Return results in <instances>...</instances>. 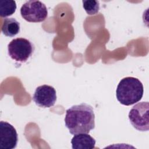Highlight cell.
<instances>
[{
    "instance_id": "1",
    "label": "cell",
    "mask_w": 149,
    "mask_h": 149,
    "mask_svg": "<svg viewBox=\"0 0 149 149\" xmlns=\"http://www.w3.org/2000/svg\"><path fill=\"white\" fill-rule=\"evenodd\" d=\"M65 123L72 134L89 133L95 127L93 107L86 103L73 105L66 111Z\"/></svg>"
},
{
    "instance_id": "2",
    "label": "cell",
    "mask_w": 149,
    "mask_h": 149,
    "mask_svg": "<svg viewBox=\"0 0 149 149\" xmlns=\"http://www.w3.org/2000/svg\"><path fill=\"white\" fill-rule=\"evenodd\" d=\"M143 93V85L138 79L126 77L119 81L116 95L121 104L129 106L139 102L141 99Z\"/></svg>"
},
{
    "instance_id": "3",
    "label": "cell",
    "mask_w": 149,
    "mask_h": 149,
    "mask_svg": "<svg viewBox=\"0 0 149 149\" xmlns=\"http://www.w3.org/2000/svg\"><path fill=\"white\" fill-rule=\"evenodd\" d=\"M34 47L30 41L24 38L12 40L8 45L9 56L16 62L24 63L31 56Z\"/></svg>"
},
{
    "instance_id": "4",
    "label": "cell",
    "mask_w": 149,
    "mask_h": 149,
    "mask_svg": "<svg viewBox=\"0 0 149 149\" xmlns=\"http://www.w3.org/2000/svg\"><path fill=\"white\" fill-rule=\"evenodd\" d=\"M22 17L29 22H41L48 16V10L44 3L40 1H29L20 8Z\"/></svg>"
},
{
    "instance_id": "5",
    "label": "cell",
    "mask_w": 149,
    "mask_h": 149,
    "mask_svg": "<svg viewBox=\"0 0 149 149\" xmlns=\"http://www.w3.org/2000/svg\"><path fill=\"white\" fill-rule=\"evenodd\" d=\"M149 104L148 102H140L135 104L129 113V119L132 126L141 132L148 131L149 129Z\"/></svg>"
},
{
    "instance_id": "6",
    "label": "cell",
    "mask_w": 149,
    "mask_h": 149,
    "mask_svg": "<svg viewBox=\"0 0 149 149\" xmlns=\"http://www.w3.org/2000/svg\"><path fill=\"white\" fill-rule=\"evenodd\" d=\"M33 100L36 104L40 107H51L56 101V90L53 87L49 85L40 86L36 88Z\"/></svg>"
},
{
    "instance_id": "7",
    "label": "cell",
    "mask_w": 149,
    "mask_h": 149,
    "mask_svg": "<svg viewBox=\"0 0 149 149\" xmlns=\"http://www.w3.org/2000/svg\"><path fill=\"white\" fill-rule=\"evenodd\" d=\"M18 141L17 133L15 128L9 123L0 122V148L13 149Z\"/></svg>"
},
{
    "instance_id": "8",
    "label": "cell",
    "mask_w": 149,
    "mask_h": 149,
    "mask_svg": "<svg viewBox=\"0 0 149 149\" xmlns=\"http://www.w3.org/2000/svg\"><path fill=\"white\" fill-rule=\"evenodd\" d=\"M73 149H93L95 148V140L88 133L74 134L71 140Z\"/></svg>"
},
{
    "instance_id": "9",
    "label": "cell",
    "mask_w": 149,
    "mask_h": 149,
    "mask_svg": "<svg viewBox=\"0 0 149 149\" xmlns=\"http://www.w3.org/2000/svg\"><path fill=\"white\" fill-rule=\"evenodd\" d=\"M2 32L7 37H14L20 32V23L15 18L6 17L3 19Z\"/></svg>"
},
{
    "instance_id": "10",
    "label": "cell",
    "mask_w": 149,
    "mask_h": 149,
    "mask_svg": "<svg viewBox=\"0 0 149 149\" xmlns=\"http://www.w3.org/2000/svg\"><path fill=\"white\" fill-rule=\"evenodd\" d=\"M16 9V3L15 1H2L0 2V16L2 17L13 15Z\"/></svg>"
},
{
    "instance_id": "11",
    "label": "cell",
    "mask_w": 149,
    "mask_h": 149,
    "mask_svg": "<svg viewBox=\"0 0 149 149\" xmlns=\"http://www.w3.org/2000/svg\"><path fill=\"white\" fill-rule=\"evenodd\" d=\"M83 6L86 13L89 15L97 14L100 9L99 2L98 1L87 0L83 1Z\"/></svg>"
}]
</instances>
